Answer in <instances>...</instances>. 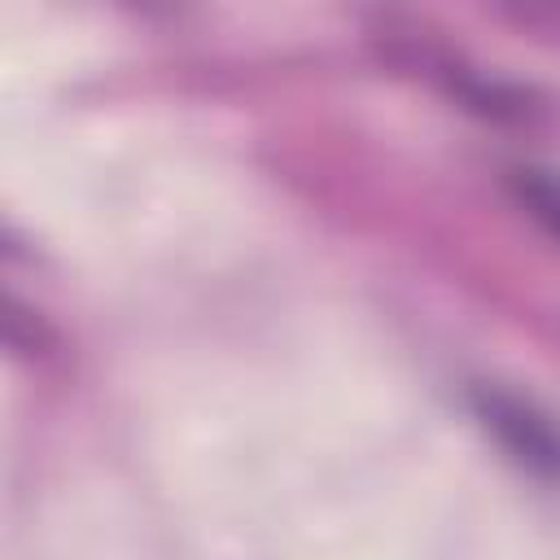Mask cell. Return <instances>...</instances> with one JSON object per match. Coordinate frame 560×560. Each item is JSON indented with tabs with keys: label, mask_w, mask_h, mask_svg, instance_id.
Instances as JSON below:
<instances>
[{
	"label": "cell",
	"mask_w": 560,
	"mask_h": 560,
	"mask_svg": "<svg viewBox=\"0 0 560 560\" xmlns=\"http://www.w3.org/2000/svg\"><path fill=\"white\" fill-rule=\"evenodd\" d=\"M468 411L516 472L542 486H560V416L551 407L512 385L477 381L468 389Z\"/></svg>",
	"instance_id": "obj_1"
},
{
	"label": "cell",
	"mask_w": 560,
	"mask_h": 560,
	"mask_svg": "<svg viewBox=\"0 0 560 560\" xmlns=\"http://www.w3.org/2000/svg\"><path fill=\"white\" fill-rule=\"evenodd\" d=\"M499 18H503L512 31L529 35V39H538V44L560 48V0H521V4H503Z\"/></svg>",
	"instance_id": "obj_4"
},
{
	"label": "cell",
	"mask_w": 560,
	"mask_h": 560,
	"mask_svg": "<svg viewBox=\"0 0 560 560\" xmlns=\"http://www.w3.org/2000/svg\"><path fill=\"white\" fill-rule=\"evenodd\" d=\"M420 66H424V74H433L438 79V88L459 105V109H468V114H477V118H486V122H538V114H542V105L525 92V88H516V83H503V79H494V74H481V70H472V66H459V61H451V57H420Z\"/></svg>",
	"instance_id": "obj_2"
},
{
	"label": "cell",
	"mask_w": 560,
	"mask_h": 560,
	"mask_svg": "<svg viewBox=\"0 0 560 560\" xmlns=\"http://www.w3.org/2000/svg\"><path fill=\"white\" fill-rule=\"evenodd\" d=\"M508 192H512V201L547 236L560 241V171H547V166H512L508 171Z\"/></svg>",
	"instance_id": "obj_3"
}]
</instances>
